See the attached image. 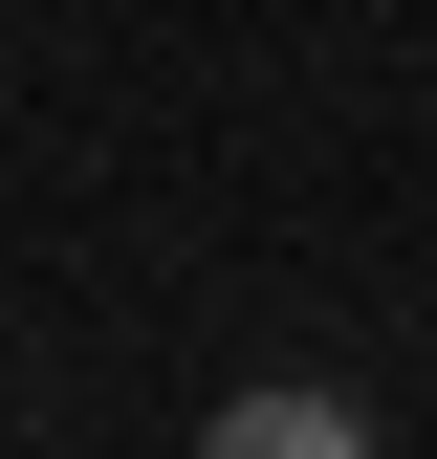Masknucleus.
<instances>
[{
  "label": "nucleus",
  "instance_id": "obj_1",
  "mask_svg": "<svg viewBox=\"0 0 437 459\" xmlns=\"http://www.w3.org/2000/svg\"><path fill=\"white\" fill-rule=\"evenodd\" d=\"M197 459H372V416H350V394H218V416H197Z\"/></svg>",
  "mask_w": 437,
  "mask_h": 459
}]
</instances>
